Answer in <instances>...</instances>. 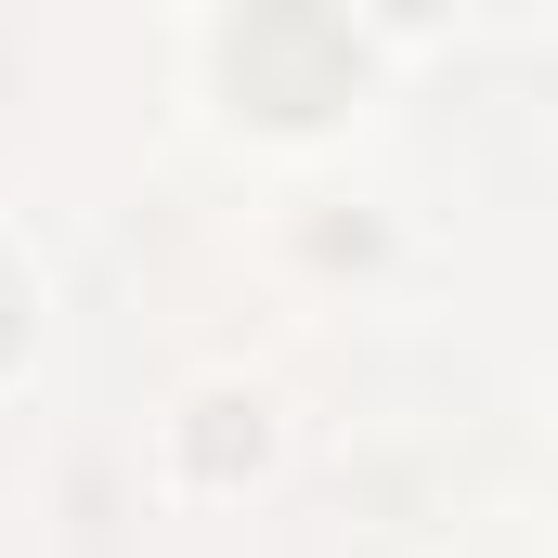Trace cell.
<instances>
[{
    "instance_id": "6da1fadb",
    "label": "cell",
    "mask_w": 558,
    "mask_h": 558,
    "mask_svg": "<svg viewBox=\"0 0 558 558\" xmlns=\"http://www.w3.org/2000/svg\"><path fill=\"white\" fill-rule=\"evenodd\" d=\"M221 65H234V105H260L286 131L351 105V26H325V13H247L221 39Z\"/></svg>"
},
{
    "instance_id": "7a4b0ae2",
    "label": "cell",
    "mask_w": 558,
    "mask_h": 558,
    "mask_svg": "<svg viewBox=\"0 0 558 558\" xmlns=\"http://www.w3.org/2000/svg\"><path fill=\"white\" fill-rule=\"evenodd\" d=\"M195 468H208V481H234V468H260V416H247V403H195Z\"/></svg>"
},
{
    "instance_id": "3957f363",
    "label": "cell",
    "mask_w": 558,
    "mask_h": 558,
    "mask_svg": "<svg viewBox=\"0 0 558 558\" xmlns=\"http://www.w3.org/2000/svg\"><path fill=\"white\" fill-rule=\"evenodd\" d=\"M26 351V286H13V260H0V364Z\"/></svg>"
}]
</instances>
